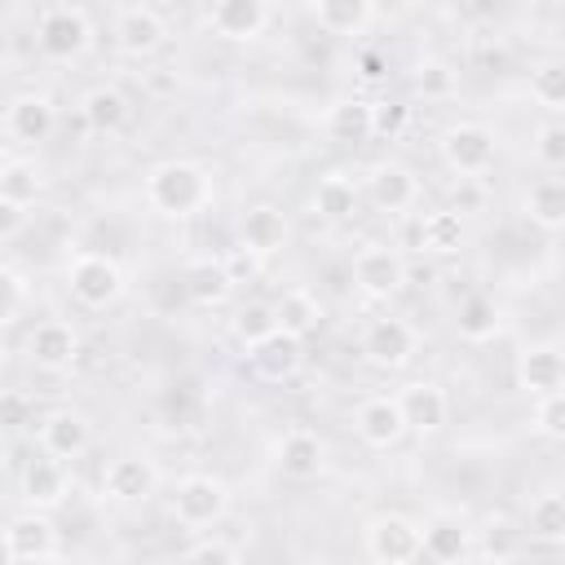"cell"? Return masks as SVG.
<instances>
[{
	"label": "cell",
	"mask_w": 565,
	"mask_h": 565,
	"mask_svg": "<svg viewBox=\"0 0 565 565\" xmlns=\"http://www.w3.org/2000/svg\"><path fill=\"white\" fill-rule=\"evenodd\" d=\"M146 203L163 216H194L212 203V177L185 159L154 163L146 172Z\"/></svg>",
	"instance_id": "1"
},
{
	"label": "cell",
	"mask_w": 565,
	"mask_h": 565,
	"mask_svg": "<svg viewBox=\"0 0 565 565\" xmlns=\"http://www.w3.org/2000/svg\"><path fill=\"white\" fill-rule=\"evenodd\" d=\"M35 44L53 62H75L93 44V22L79 4H44L35 18Z\"/></svg>",
	"instance_id": "2"
},
{
	"label": "cell",
	"mask_w": 565,
	"mask_h": 565,
	"mask_svg": "<svg viewBox=\"0 0 565 565\" xmlns=\"http://www.w3.org/2000/svg\"><path fill=\"white\" fill-rule=\"evenodd\" d=\"M66 282H71V296L84 309H106V305H115L124 296V269L106 252H79L66 265Z\"/></svg>",
	"instance_id": "3"
},
{
	"label": "cell",
	"mask_w": 565,
	"mask_h": 565,
	"mask_svg": "<svg viewBox=\"0 0 565 565\" xmlns=\"http://www.w3.org/2000/svg\"><path fill=\"white\" fill-rule=\"evenodd\" d=\"M225 512H230V490H225L221 477H212V472H190V477L177 481V490H172V516H177L185 530L216 525Z\"/></svg>",
	"instance_id": "4"
},
{
	"label": "cell",
	"mask_w": 565,
	"mask_h": 565,
	"mask_svg": "<svg viewBox=\"0 0 565 565\" xmlns=\"http://www.w3.org/2000/svg\"><path fill=\"white\" fill-rule=\"evenodd\" d=\"M362 539H366V556L375 565H411V561H419V525L411 516H402V512L371 516Z\"/></svg>",
	"instance_id": "5"
},
{
	"label": "cell",
	"mask_w": 565,
	"mask_h": 565,
	"mask_svg": "<svg viewBox=\"0 0 565 565\" xmlns=\"http://www.w3.org/2000/svg\"><path fill=\"white\" fill-rule=\"evenodd\" d=\"M353 282H358L362 296L388 300V296H397V291L406 287V260H402L393 247L371 243V247H362V252L353 256Z\"/></svg>",
	"instance_id": "6"
},
{
	"label": "cell",
	"mask_w": 565,
	"mask_h": 565,
	"mask_svg": "<svg viewBox=\"0 0 565 565\" xmlns=\"http://www.w3.org/2000/svg\"><path fill=\"white\" fill-rule=\"evenodd\" d=\"M415 327L406 318H375L366 331H362V358L380 371H397L415 358Z\"/></svg>",
	"instance_id": "7"
},
{
	"label": "cell",
	"mask_w": 565,
	"mask_h": 565,
	"mask_svg": "<svg viewBox=\"0 0 565 565\" xmlns=\"http://www.w3.org/2000/svg\"><path fill=\"white\" fill-rule=\"evenodd\" d=\"M441 159L459 177H481L494 163V132L486 124H455L441 137Z\"/></svg>",
	"instance_id": "8"
},
{
	"label": "cell",
	"mask_w": 565,
	"mask_h": 565,
	"mask_svg": "<svg viewBox=\"0 0 565 565\" xmlns=\"http://www.w3.org/2000/svg\"><path fill=\"white\" fill-rule=\"evenodd\" d=\"M26 358L40 371H71L75 358H79V331L71 322H62V318H44L26 335Z\"/></svg>",
	"instance_id": "9"
},
{
	"label": "cell",
	"mask_w": 565,
	"mask_h": 565,
	"mask_svg": "<svg viewBox=\"0 0 565 565\" xmlns=\"http://www.w3.org/2000/svg\"><path fill=\"white\" fill-rule=\"evenodd\" d=\"M168 35V22L150 4H124L115 13V49L124 57H150Z\"/></svg>",
	"instance_id": "10"
},
{
	"label": "cell",
	"mask_w": 565,
	"mask_h": 565,
	"mask_svg": "<svg viewBox=\"0 0 565 565\" xmlns=\"http://www.w3.org/2000/svg\"><path fill=\"white\" fill-rule=\"evenodd\" d=\"M154 486H159V472H154V463L141 459V455H119V459H110L106 472H102V494H106L110 503H141V499L154 494Z\"/></svg>",
	"instance_id": "11"
},
{
	"label": "cell",
	"mask_w": 565,
	"mask_h": 565,
	"mask_svg": "<svg viewBox=\"0 0 565 565\" xmlns=\"http://www.w3.org/2000/svg\"><path fill=\"white\" fill-rule=\"evenodd\" d=\"M393 402H397V411H402L406 433H419V437H433V433L446 424V415H450L446 393H441L437 384H428V380L406 384V388H402Z\"/></svg>",
	"instance_id": "12"
},
{
	"label": "cell",
	"mask_w": 565,
	"mask_h": 565,
	"mask_svg": "<svg viewBox=\"0 0 565 565\" xmlns=\"http://www.w3.org/2000/svg\"><path fill=\"white\" fill-rule=\"evenodd\" d=\"M269 18H274V9H269L265 0H216V4L207 9V26H212L221 40H238V44L265 35Z\"/></svg>",
	"instance_id": "13"
},
{
	"label": "cell",
	"mask_w": 565,
	"mask_h": 565,
	"mask_svg": "<svg viewBox=\"0 0 565 565\" xmlns=\"http://www.w3.org/2000/svg\"><path fill=\"white\" fill-rule=\"evenodd\" d=\"M247 362H252V371H256L260 380L282 384V380H291V375L300 371V362H305V340H296V335H287V331H269L265 340H256V344L247 349Z\"/></svg>",
	"instance_id": "14"
},
{
	"label": "cell",
	"mask_w": 565,
	"mask_h": 565,
	"mask_svg": "<svg viewBox=\"0 0 565 565\" xmlns=\"http://www.w3.org/2000/svg\"><path fill=\"white\" fill-rule=\"evenodd\" d=\"M516 384L530 397L561 393V384H565V353L556 344H530V349H521V358H516Z\"/></svg>",
	"instance_id": "15"
},
{
	"label": "cell",
	"mask_w": 565,
	"mask_h": 565,
	"mask_svg": "<svg viewBox=\"0 0 565 565\" xmlns=\"http://www.w3.org/2000/svg\"><path fill=\"white\" fill-rule=\"evenodd\" d=\"M4 543H9L13 561L35 565V561H49V556L57 552V530H53V521H49L44 512H22V516L9 521Z\"/></svg>",
	"instance_id": "16"
},
{
	"label": "cell",
	"mask_w": 565,
	"mask_h": 565,
	"mask_svg": "<svg viewBox=\"0 0 565 565\" xmlns=\"http://www.w3.org/2000/svg\"><path fill=\"white\" fill-rule=\"evenodd\" d=\"M88 419L84 415H75V411H49L44 419H40V446H44V455L49 459H57V463H66V459H79L84 450H88Z\"/></svg>",
	"instance_id": "17"
},
{
	"label": "cell",
	"mask_w": 565,
	"mask_h": 565,
	"mask_svg": "<svg viewBox=\"0 0 565 565\" xmlns=\"http://www.w3.org/2000/svg\"><path fill=\"white\" fill-rule=\"evenodd\" d=\"M53 124H57V110H53V102L40 97V93H18V97L9 102V110H4L9 137H13V141H26V146L49 141Z\"/></svg>",
	"instance_id": "18"
},
{
	"label": "cell",
	"mask_w": 565,
	"mask_h": 565,
	"mask_svg": "<svg viewBox=\"0 0 565 565\" xmlns=\"http://www.w3.org/2000/svg\"><path fill=\"white\" fill-rule=\"evenodd\" d=\"M366 194L380 212H406L415 199H419V181L406 163H375L371 177H366Z\"/></svg>",
	"instance_id": "19"
},
{
	"label": "cell",
	"mask_w": 565,
	"mask_h": 565,
	"mask_svg": "<svg viewBox=\"0 0 565 565\" xmlns=\"http://www.w3.org/2000/svg\"><path fill=\"white\" fill-rule=\"evenodd\" d=\"M282 243H287V216L274 203H256V207L243 212V221H238V247H247V252H256L265 260Z\"/></svg>",
	"instance_id": "20"
},
{
	"label": "cell",
	"mask_w": 565,
	"mask_h": 565,
	"mask_svg": "<svg viewBox=\"0 0 565 565\" xmlns=\"http://www.w3.org/2000/svg\"><path fill=\"white\" fill-rule=\"evenodd\" d=\"M278 468H282V477H291V481H313V477L327 468V446H322V437L309 433V428H291V433L278 441Z\"/></svg>",
	"instance_id": "21"
},
{
	"label": "cell",
	"mask_w": 565,
	"mask_h": 565,
	"mask_svg": "<svg viewBox=\"0 0 565 565\" xmlns=\"http://www.w3.org/2000/svg\"><path fill=\"white\" fill-rule=\"evenodd\" d=\"M353 424H358V437H362L371 450H388V446H397V441L406 437V424H402V411H397L393 397H371V402H362Z\"/></svg>",
	"instance_id": "22"
},
{
	"label": "cell",
	"mask_w": 565,
	"mask_h": 565,
	"mask_svg": "<svg viewBox=\"0 0 565 565\" xmlns=\"http://www.w3.org/2000/svg\"><path fill=\"white\" fill-rule=\"evenodd\" d=\"M66 463H57V459H31L26 468H22V499L31 503V512H53L62 499H66Z\"/></svg>",
	"instance_id": "23"
},
{
	"label": "cell",
	"mask_w": 565,
	"mask_h": 565,
	"mask_svg": "<svg viewBox=\"0 0 565 565\" xmlns=\"http://www.w3.org/2000/svg\"><path fill=\"white\" fill-rule=\"evenodd\" d=\"M468 547H472V534L450 516L419 525V556H428L433 565H459L468 561Z\"/></svg>",
	"instance_id": "24"
},
{
	"label": "cell",
	"mask_w": 565,
	"mask_h": 565,
	"mask_svg": "<svg viewBox=\"0 0 565 565\" xmlns=\"http://www.w3.org/2000/svg\"><path fill=\"white\" fill-rule=\"evenodd\" d=\"M309 18L327 35H362L371 26V18H375V4L371 0H313Z\"/></svg>",
	"instance_id": "25"
},
{
	"label": "cell",
	"mask_w": 565,
	"mask_h": 565,
	"mask_svg": "<svg viewBox=\"0 0 565 565\" xmlns=\"http://www.w3.org/2000/svg\"><path fill=\"white\" fill-rule=\"evenodd\" d=\"M181 287H185V296H190L199 309H216V305H225V296L234 291V282L225 278L221 260H212V256L190 260V265L181 269Z\"/></svg>",
	"instance_id": "26"
},
{
	"label": "cell",
	"mask_w": 565,
	"mask_h": 565,
	"mask_svg": "<svg viewBox=\"0 0 565 565\" xmlns=\"http://www.w3.org/2000/svg\"><path fill=\"white\" fill-rule=\"evenodd\" d=\"M79 115H84V124H88L93 132H119V128L128 124V97H124L115 84H97V88L84 93Z\"/></svg>",
	"instance_id": "27"
},
{
	"label": "cell",
	"mask_w": 565,
	"mask_h": 565,
	"mask_svg": "<svg viewBox=\"0 0 565 565\" xmlns=\"http://www.w3.org/2000/svg\"><path fill=\"white\" fill-rule=\"evenodd\" d=\"M327 137L340 146H362L371 141V102L362 97H344L327 110Z\"/></svg>",
	"instance_id": "28"
},
{
	"label": "cell",
	"mask_w": 565,
	"mask_h": 565,
	"mask_svg": "<svg viewBox=\"0 0 565 565\" xmlns=\"http://www.w3.org/2000/svg\"><path fill=\"white\" fill-rule=\"evenodd\" d=\"M274 309V327L278 331H287V335H296V340H305L318 322H322V305L309 296V291H282L278 296V305H269Z\"/></svg>",
	"instance_id": "29"
},
{
	"label": "cell",
	"mask_w": 565,
	"mask_h": 565,
	"mask_svg": "<svg viewBox=\"0 0 565 565\" xmlns=\"http://www.w3.org/2000/svg\"><path fill=\"white\" fill-rule=\"evenodd\" d=\"M525 212H530V221H534L539 230L556 234V230L565 225V181H561V177L534 181L530 194H525Z\"/></svg>",
	"instance_id": "30"
},
{
	"label": "cell",
	"mask_w": 565,
	"mask_h": 565,
	"mask_svg": "<svg viewBox=\"0 0 565 565\" xmlns=\"http://www.w3.org/2000/svg\"><path fill=\"white\" fill-rule=\"evenodd\" d=\"M40 194H44V177H40V168H35L31 159H9V163H0V199H4V203H13V207L26 212Z\"/></svg>",
	"instance_id": "31"
},
{
	"label": "cell",
	"mask_w": 565,
	"mask_h": 565,
	"mask_svg": "<svg viewBox=\"0 0 565 565\" xmlns=\"http://www.w3.org/2000/svg\"><path fill=\"white\" fill-rule=\"evenodd\" d=\"M419 247L433 252V256H450L463 247V216L441 207V212H428L419 221Z\"/></svg>",
	"instance_id": "32"
},
{
	"label": "cell",
	"mask_w": 565,
	"mask_h": 565,
	"mask_svg": "<svg viewBox=\"0 0 565 565\" xmlns=\"http://www.w3.org/2000/svg\"><path fill=\"white\" fill-rule=\"evenodd\" d=\"M499 322H503V313H499V305H494L490 296H468V300L459 305V318H455V327H459V335H463L468 344L494 340V335H499Z\"/></svg>",
	"instance_id": "33"
},
{
	"label": "cell",
	"mask_w": 565,
	"mask_h": 565,
	"mask_svg": "<svg viewBox=\"0 0 565 565\" xmlns=\"http://www.w3.org/2000/svg\"><path fill=\"white\" fill-rule=\"evenodd\" d=\"M313 207H318V216H327V221H349V216L358 212V185H353L349 177L331 172V177L318 181Z\"/></svg>",
	"instance_id": "34"
},
{
	"label": "cell",
	"mask_w": 565,
	"mask_h": 565,
	"mask_svg": "<svg viewBox=\"0 0 565 565\" xmlns=\"http://www.w3.org/2000/svg\"><path fill=\"white\" fill-rule=\"evenodd\" d=\"M530 534L543 543H561L565 539V499L561 494H539L530 503Z\"/></svg>",
	"instance_id": "35"
},
{
	"label": "cell",
	"mask_w": 565,
	"mask_h": 565,
	"mask_svg": "<svg viewBox=\"0 0 565 565\" xmlns=\"http://www.w3.org/2000/svg\"><path fill=\"white\" fill-rule=\"evenodd\" d=\"M530 97L543 106V110H565V66L561 62H543L530 71Z\"/></svg>",
	"instance_id": "36"
},
{
	"label": "cell",
	"mask_w": 565,
	"mask_h": 565,
	"mask_svg": "<svg viewBox=\"0 0 565 565\" xmlns=\"http://www.w3.org/2000/svg\"><path fill=\"white\" fill-rule=\"evenodd\" d=\"M269 331H278L274 327V309L269 305H260V300H252V305H243L238 313H234V340L238 344H256V340H265Z\"/></svg>",
	"instance_id": "37"
},
{
	"label": "cell",
	"mask_w": 565,
	"mask_h": 565,
	"mask_svg": "<svg viewBox=\"0 0 565 565\" xmlns=\"http://www.w3.org/2000/svg\"><path fill=\"white\" fill-rule=\"evenodd\" d=\"M415 88H419L424 97H450V93H455V71H450L446 62H437V57H424V62L415 66Z\"/></svg>",
	"instance_id": "38"
},
{
	"label": "cell",
	"mask_w": 565,
	"mask_h": 565,
	"mask_svg": "<svg viewBox=\"0 0 565 565\" xmlns=\"http://www.w3.org/2000/svg\"><path fill=\"white\" fill-rule=\"evenodd\" d=\"M411 124L406 102H371V137H402Z\"/></svg>",
	"instance_id": "39"
},
{
	"label": "cell",
	"mask_w": 565,
	"mask_h": 565,
	"mask_svg": "<svg viewBox=\"0 0 565 565\" xmlns=\"http://www.w3.org/2000/svg\"><path fill=\"white\" fill-rule=\"evenodd\" d=\"M534 428L552 441L565 437V393H547V397L534 402Z\"/></svg>",
	"instance_id": "40"
},
{
	"label": "cell",
	"mask_w": 565,
	"mask_h": 565,
	"mask_svg": "<svg viewBox=\"0 0 565 565\" xmlns=\"http://www.w3.org/2000/svg\"><path fill=\"white\" fill-rule=\"evenodd\" d=\"M31 415H35V406H31V397L22 388H0V433L26 428Z\"/></svg>",
	"instance_id": "41"
},
{
	"label": "cell",
	"mask_w": 565,
	"mask_h": 565,
	"mask_svg": "<svg viewBox=\"0 0 565 565\" xmlns=\"http://www.w3.org/2000/svg\"><path fill=\"white\" fill-rule=\"evenodd\" d=\"M534 154H539V163L543 168H565V128L556 124V119H547L543 128H539V141H534Z\"/></svg>",
	"instance_id": "42"
},
{
	"label": "cell",
	"mask_w": 565,
	"mask_h": 565,
	"mask_svg": "<svg viewBox=\"0 0 565 565\" xmlns=\"http://www.w3.org/2000/svg\"><path fill=\"white\" fill-rule=\"evenodd\" d=\"M22 300H26L22 274H13L9 265H0V327H9V322L22 313Z\"/></svg>",
	"instance_id": "43"
},
{
	"label": "cell",
	"mask_w": 565,
	"mask_h": 565,
	"mask_svg": "<svg viewBox=\"0 0 565 565\" xmlns=\"http://www.w3.org/2000/svg\"><path fill=\"white\" fill-rule=\"evenodd\" d=\"M221 269H225L230 282H252V278L260 274V256L247 252V247H234V252L221 256Z\"/></svg>",
	"instance_id": "44"
},
{
	"label": "cell",
	"mask_w": 565,
	"mask_h": 565,
	"mask_svg": "<svg viewBox=\"0 0 565 565\" xmlns=\"http://www.w3.org/2000/svg\"><path fill=\"white\" fill-rule=\"evenodd\" d=\"M185 565H243V561H238V552H234L230 543H221V539H207V543L190 547Z\"/></svg>",
	"instance_id": "45"
},
{
	"label": "cell",
	"mask_w": 565,
	"mask_h": 565,
	"mask_svg": "<svg viewBox=\"0 0 565 565\" xmlns=\"http://www.w3.org/2000/svg\"><path fill=\"white\" fill-rule=\"evenodd\" d=\"M384 71H388V57L380 49H362L358 53V75L362 79H384Z\"/></svg>",
	"instance_id": "46"
},
{
	"label": "cell",
	"mask_w": 565,
	"mask_h": 565,
	"mask_svg": "<svg viewBox=\"0 0 565 565\" xmlns=\"http://www.w3.org/2000/svg\"><path fill=\"white\" fill-rule=\"evenodd\" d=\"M22 225H26V212L0 199V238H13V234H18Z\"/></svg>",
	"instance_id": "47"
},
{
	"label": "cell",
	"mask_w": 565,
	"mask_h": 565,
	"mask_svg": "<svg viewBox=\"0 0 565 565\" xmlns=\"http://www.w3.org/2000/svg\"><path fill=\"white\" fill-rule=\"evenodd\" d=\"M463 207H477V190H455V207L450 212H463Z\"/></svg>",
	"instance_id": "48"
},
{
	"label": "cell",
	"mask_w": 565,
	"mask_h": 565,
	"mask_svg": "<svg viewBox=\"0 0 565 565\" xmlns=\"http://www.w3.org/2000/svg\"><path fill=\"white\" fill-rule=\"evenodd\" d=\"M0 565H13V552H9V543H4V534H0Z\"/></svg>",
	"instance_id": "49"
},
{
	"label": "cell",
	"mask_w": 565,
	"mask_h": 565,
	"mask_svg": "<svg viewBox=\"0 0 565 565\" xmlns=\"http://www.w3.org/2000/svg\"><path fill=\"white\" fill-rule=\"evenodd\" d=\"M4 450H9V446H4V433H0V463H4Z\"/></svg>",
	"instance_id": "50"
},
{
	"label": "cell",
	"mask_w": 565,
	"mask_h": 565,
	"mask_svg": "<svg viewBox=\"0 0 565 565\" xmlns=\"http://www.w3.org/2000/svg\"><path fill=\"white\" fill-rule=\"evenodd\" d=\"M35 565H62V561H57V556H49V561H35Z\"/></svg>",
	"instance_id": "51"
},
{
	"label": "cell",
	"mask_w": 565,
	"mask_h": 565,
	"mask_svg": "<svg viewBox=\"0 0 565 565\" xmlns=\"http://www.w3.org/2000/svg\"><path fill=\"white\" fill-rule=\"evenodd\" d=\"M0 150H4V141H0Z\"/></svg>",
	"instance_id": "52"
},
{
	"label": "cell",
	"mask_w": 565,
	"mask_h": 565,
	"mask_svg": "<svg viewBox=\"0 0 565 565\" xmlns=\"http://www.w3.org/2000/svg\"><path fill=\"white\" fill-rule=\"evenodd\" d=\"M459 565H468V561H459Z\"/></svg>",
	"instance_id": "53"
}]
</instances>
